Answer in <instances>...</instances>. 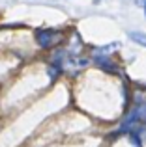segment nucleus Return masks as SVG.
Masks as SVG:
<instances>
[{
    "label": "nucleus",
    "mask_w": 146,
    "mask_h": 147,
    "mask_svg": "<svg viewBox=\"0 0 146 147\" xmlns=\"http://www.w3.org/2000/svg\"><path fill=\"white\" fill-rule=\"evenodd\" d=\"M137 123H146V90H135L131 97V110L126 115L122 123V130L137 125Z\"/></svg>",
    "instance_id": "1"
},
{
    "label": "nucleus",
    "mask_w": 146,
    "mask_h": 147,
    "mask_svg": "<svg viewBox=\"0 0 146 147\" xmlns=\"http://www.w3.org/2000/svg\"><path fill=\"white\" fill-rule=\"evenodd\" d=\"M58 39H60V32H56V30H38L36 32V41L43 49L53 47Z\"/></svg>",
    "instance_id": "2"
},
{
    "label": "nucleus",
    "mask_w": 146,
    "mask_h": 147,
    "mask_svg": "<svg viewBox=\"0 0 146 147\" xmlns=\"http://www.w3.org/2000/svg\"><path fill=\"white\" fill-rule=\"evenodd\" d=\"M129 37H131V41H135L137 45L146 47V34L144 32H129Z\"/></svg>",
    "instance_id": "3"
},
{
    "label": "nucleus",
    "mask_w": 146,
    "mask_h": 147,
    "mask_svg": "<svg viewBox=\"0 0 146 147\" xmlns=\"http://www.w3.org/2000/svg\"><path fill=\"white\" fill-rule=\"evenodd\" d=\"M137 6H143L144 7L146 6V0H137Z\"/></svg>",
    "instance_id": "4"
},
{
    "label": "nucleus",
    "mask_w": 146,
    "mask_h": 147,
    "mask_svg": "<svg viewBox=\"0 0 146 147\" xmlns=\"http://www.w3.org/2000/svg\"><path fill=\"white\" fill-rule=\"evenodd\" d=\"M144 15H146V6H144Z\"/></svg>",
    "instance_id": "5"
},
{
    "label": "nucleus",
    "mask_w": 146,
    "mask_h": 147,
    "mask_svg": "<svg viewBox=\"0 0 146 147\" xmlns=\"http://www.w3.org/2000/svg\"><path fill=\"white\" fill-rule=\"evenodd\" d=\"M94 2H96V4H98V2H99V0H94Z\"/></svg>",
    "instance_id": "6"
}]
</instances>
